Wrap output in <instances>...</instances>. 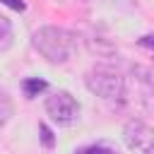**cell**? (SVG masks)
I'll list each match as a JSON object with an SVG mask.
<instances>
[{
    "label": "cell",
    "mask_w": 154,
    "mask_h": 154,
    "mask_svg": "<svg viewBox=\"0 0 154 154\" xmlns=\"http://www.w3.org/2000/svg\"><path fill=\"white\" fill-rule=\"evenodd\" d=\"M31 43L48 63H67L77 41L63 26H41L34 31Z\"/></svg>",
    "instance_id": "6da1fadb"
},
{
    "label": "cell",
    "mask_w": 154,
    "mask_h": 154,
    "mask_svg": "<svg viewBox=\"0 0 154 154\" xmlns=\"http://www.w3.org/2000/svg\"><path fill=\"white\" fill-rule=\"evenodd\" d=\"M84 84L91 94L101 96L103 101H111V103H125V96H128V84H125V77L111 67H94L87 77H84Z\"/></svg>",
    "instance_id": "7a4b0ae2"
},
{
    "label": "cell",
    "mask_w": 154,
    "mask_h": 154,
    "mask_svg": "<svg viewBox=\"0 0 154 154\" xmlns=\"http://www.w3.org/2000/svg\"><path fill=\"white\" fill-rule=\"evenodd\" d=\"M43 108L51 116V120L58 123V125H72L77 120V116H79V103H77V99L70 91H55V94H51L46 99Z\"/></svg>",
    "instance_id": "3957f363"
},
{
    "label": "cell",
    "mask_w": 154,
    "mask_h": 154,
    "mask_svg": "<svg viewBox=\"0 0 154 154\" xmlns=\"http://www.w3.org/2000/svg\"><path fill=\"white\" fill-rule=\"evenodd\" d=\"M123 140L137 154H154V128L142 120H128L123 125Z\"/></svg>",
    "instance_id": "277c9868"
},
{
    "label": "cell",
    "mask_w": 154,
    "mask_h": 154,
    "mask_svg": "<svg viewBox=\"0 0 154 154\" xmlns=\"http://www.w3.org/2000/svg\"><path fill=\"white\" fill-rule=\"evenodd\" d=\"M12 41H14L12 22H10L5 14H0V51H7V48L12 46Z\"/></svg>",
    "instance_id": "5b68a950"
},
{
    "label": "cell",
    "mask_w": 154,
    "mask_h": 154,
    "mask_svg": "<svg viewBox=\"0 0 154 154\" xmlns=\"http://www.w3.org/2000/svg\"><path fill=\"white\" fill-rule=\"evenodd\" d=\"M75 154H120V149L113 147V144H108V142H96V144H89V147L77 149Z\"/></svg>",
    "instance_id": "8992f818"
},
{
    "label": "cell",
    "mask_w": 154,
    "mask_h": 154,
    "mask_svg": "<svg viewBox=\"0 0 154 154\" xmlns=\"http://www.w3.org/2000/svg\"><path fill=\"white\" fill-rule=\"evenodd\" d=\"M10 118H12V99L7 96V91L0 89V128H5Z\"/></svg>",
    "instance_id": "52a82bcc"
},
{
    "label": "cell",
    "mask_w": 154,
    "mask_h": 154,
    "mask_svg": "<svg viewBox=\"0 0 154 154\" xmlns=\"http://www.w3.org/2000/svg\"><path fill=\"white\" fill-rule=\"evenodd\" d=\"M48 84L43 82V79H38V77H31V79H24V84H22V89H24V94L26 96H36L38 91H43Z\"/></svg>",
    "instance_id": "ba28073f"
},
{
    "label": "cell",
    "mask_w": 154,
    "mask_h": 154,
    "mask_svg": "<svg viewBox=\"0 0 154 154\" xmlns=\"http://www.w3.org/2000/svg\"><path fill=\"white\" fill-rule=\"evenodd\" d=\"M38 132H41V142H43V147H53L55 144V137H53V132H51V128L48 125H38Z\"/></svg>",
    "instance_id": "9c48e42d"
},
{
    "label": "cell",
    "mask_w": 154,
    "mask_h": 154,
    "mask_svg": "<svg viewBox=\"0 0 154 154\" xmlns=\"http://www.w3.org/2000/svg\"><path fill=\"white\" fill-rule=\"evenodd\" d=\"M2 5H7V7H12V10H17V12H22L24 10V2L22 0H0Z\"/></svg>",
    "instance_id": "30bf717a"
},
{
    "label": "cell",
    "mask_w": 154,
    "mask_h": 154,
    "mask_svg": "<svg viewBox=\"0 0 154 154\" xmlns=\"http://www.w3.org/2000/svg\"><path fill=\"white\" fill-rule=\"evenodd\" d=\"M137 43L144 48H154V36H142V38H137Z\"/></svg>",
    "instance_id": "8fae6325"
}]
</instances>
